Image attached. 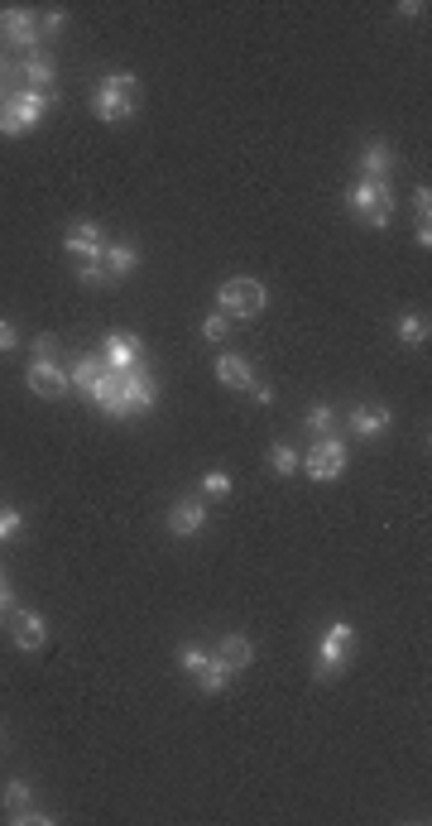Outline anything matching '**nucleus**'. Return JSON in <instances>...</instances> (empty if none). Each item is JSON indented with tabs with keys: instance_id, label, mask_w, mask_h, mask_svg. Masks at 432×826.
I'll list each match as a JSON object with an SVG mask.
<instances>
[{
	"instance_id": "1",
	"label": "nucleus",
	"mask_w": 432,
	"mask_h": 826,
	"mask_svg": "<svg viewBox=\"0 0 432 826\" xmlns=\"http://www.w3.org/2000/svg\"><path fill=\"white\" fill-rule=\"evenodd\" d=\"M140 111V77L135 73H106L92 87V116L101 125H125Z\"/></svg>"
},
{
	"instance_id": "2",
	"label": "nucleus",
	"mask_w": 432,
	"mask_h": 826,
	"mask_svg": "<svg viewBox=\"0 0 432 826\" xmlns=\"http://www.w3.org/2000/svg\"><path fill=\"white\" fill-rule=\"evenodd\" d=\"M24 385L39 399H63L68 394V365L58 361V341L53 337H34L29 341V370H24Z\"/></svg>"
},
{
	"instance_id": "3",
	"label": "nucleus",
	"mask_w": 432,
	"mask_h": 826,
	"mask_svg": "<svg viewBox=\"0 0 432 826\" xmlns=\"http://www.w3.org/2000/svg\"><path fill=\"white\" fill-rule=\"evenodd\" d=\"M48 106H53V92H34V87L10 92V97H5V106H0V135H5V140H20V135H29V130L48 116Z\"/></svg>"
},
{
	"instance_id": "4",
	"label": "nucleus",
	"mask_w": 432,
	"mask_h": 826,
	"mask_svg": "<svg viewBox=\"0 0 432 826\" xmlns=\"http://www.w3.org/2000/svg\"><path fill=\"white\" fill-rule=\"evenodd\" d=\"M173 658H178V668L197 682V692L216 697V692H226V687H231V668H226L212 649H202V644H192V639H188V644H178V649H173Z\"/></svg>"
},
{
	"instance_id": "5",
	"label": "nucleus",
	"mask_w": 432,
	"mask_h": 826,
	"mask_svg": "<svg viewBox=\"0 0 432 826\" xmlns=\"http://www.w3.org/2000/svg\"><path fill=\"white\" fill-rule=\"evenodd\" d=\"M264 303H269V289H264L260 279H226L221 289H216V313H226L231 322H250V317L264 313Z\"/></svg>"
},
{
	"instance_id": "6",
	"label": "nucleus",
	"mask_w": 432,
	"mask_h": 826,
	"mask_svg": "<svg viewBox=\"0 0 432 826\" xmlns=\"http://www.w3.org/2000/svg\"><path fill=\"white\" fill-rule=\"evenodd\" d=\"M351 658H356V625L351 620H332L327 634L317 639V682H332Z\"/></svg>"
},
{
	"instance_id": "7",
	"label": "nucleus",
	"mask_w": 432,
	"mask_h": 826,
	"mask_svg": "<svg viewBox=\"0 0 432 826\" xmlns=\"http://www.w3.org/2000/svg\"><path fill=\"white\" fill-rule=\"evenodd\" d=\"M346 202L365 226H389V217H394V193H389V183H375V178H360L346 193Z\"/></svg>"
},
{
	"instance_id": "8",
	"label": "nucleus",
	"mask_w": 432,
	"mask_h": 826,
	"mask_svg": "<svg viewBox=\"0 0 432 826\" xmlns=\"http://www.w3.org/2000/svg\"><path fill=\"white\" fill-rule=\"evenodd\" d=\"M0 44L39 53V10H29V5H5V10H0Z\"/></svg>"
},
{
	"instance_id": "9",
	"label": "nucleus",
	"mask_w": 432,
	"mask_h": 826,
	"mask_svg": "<svg viewBox=\"0 0 432 826\" xmlns=\"http://www.w3.org/2000/svg\"><path fill=\"white\" fill-rule=\"evenodd\" d=\"M303 471H308L312 481H336V476L346 471V442H341V433H327V438L308 442Z\"/></svg>"
},
{
	"instance_id": "10",
	"label": "nucleus",
	"mask_w": 432,
	"mask_h": 826,
	"mask_svg": "<svg viewBox=\"0 0 432 826\" xmlns=\"http://www.w3.org/2000/svg\"><path fill=\"white\" fill-rule=\"evenodd\" d=\"M106 245L111 241L96 221H68V231H63V250L72 255V265H96L106 255Z\"/></svg>"
},
{
	"instance_id": "11",
	"label": "nucleus",
	"mask_w": 432,
	"mask_h": 826,
	"mask_svg": "<svg viewBox=\"0 0 432 826\" xmlns=\"http://www.w3.org/2000/svg\"><path fill=\"white\" fill-rule=\"evenodd\" d=\"M101 361L111 375H125V370H140L144 365V341L135 332H106L101 341Z\"/></svg>"
},
{
	"instance_id": "12",
	"label": "nucleus",
	"mask_w": 432,
	"mask_h": 826,
	"mask_svg": "<svg viewBox=\"0 0 432 826\" xmlns=\"http://www.w3.org/2000/svg\"><path fill=\"white\" fill-rule=\"evenodd\" d=\"M10 615V639H15V649L20 654H44L48 649V625L34 615V610H5Z\"/></svg>"
},
{
	"instance_id": "13",
	"label": "nucleus",
	"mask_w": 432,
	"mask_h": 826,
	"mask_svg": "<svg viewBox=\"0 0 432 826\" xmlns=\"http://www.w3.org/2000/svg\"><path fill=\"white\" fill-rule=\"evenodd\" d=\"M207 529V500L202 495H183V500H173V510H168V534L173 538H197Z\"/></svg>"
},
{
	"instance_id": "14",
	"label": "nucleus",
	"mask_w": 432,
	"mask_h": 826,
	"mask_svg": "<svg viewBox=\"0 0 432 826\" xmlns=\"http://www.w3.org/2000/svg\"><path fill=\"white\" fill-rule=\"evenodd\" d=\"M154 399H159V385L149 380V370H144V365H140V370H125V375H120V409H125V418H135L140 409H149Z\"/></svg>"
},
{
	"instance_id": "15",
	"label": "nucleus",
	"mask_w": 432,
	"mask_h": 826,
	"mask_svg": "<svg viewBox=\"0 0 432 826\" xmlns=\"http://www.w3.org/2000/svg\"><path fill=\"white\" fill-rule=\"evenodd\" d=\"M389 418H394V413L384 409V404H356V409H346V428H351L360 442H375L380 433H389Z\"/></svg>"
},
{
	"instance_id": "16",
	"label": "nucleus",
	"mask_w": 432,
	"mask_h": 826,
	"mask_svg": "<svg viewBox=\"0 0 432 826\" xmlns=\"http://www.w3.org/2000/svg\"><path fill=\"white\" fill-rule=\"evenodd\" d=\"M356 164H360V178L389 183V173H394V164H399V159H394V145H389V140H365Z\"/></svg>"
},
{
	"instance_id": "17",
	"label": "nucleus",
	"mask_w": 432,
	"mask_h": 826,
	"mask_svg": "<svg viewBox=\"0 0 432 826\" xmlns=\"http://www.w3.org/2000/svg\"><path fill=\"white\" fill-rule=\"evenodd\" d=\"M101 269H106V279H111V284L130 279V274L140 269V245L111 241V245H106V255H101Z\"/></svg>"
},
{
	"instance_id": "18",
	"label": "nucleus",
	"mask_w": 432,
	"mask_h": 826,
	"mask_svg": "<svg viewBox=\"0 0 432 826\" xmlns=\"http://www.w3.org/2000/svg\"><path fill=\"white\" fill-rule=\"evenodd\" d=\"M212 654L221 658V663L231 668V678H236L240 668H250V663H255V644H250L245 634H221V639H216V649H212Z\"/></svg>"
},
{
	"instance_id": "19",
	"label": "nucleus",
	"mask_w": 432,
	"mask_h": 826,
	"mask_svg": "<svg viewBox=\"0 0 432 826\" xmlns=\"http://www.w3.org/2000/svg\"><path fill=\"white\" fill-rule=\"evenodd\" d=\"M216 380L226 389H250L255 385V365L245 361L240 351H226V356H216Z\"/></svg>"
},
{
	"instance_id": "20",
	"label": "nucleus",
	"mask_w": 432,
	"mask_h": 826,
	"mask_svg": "<svg viewBox=\"0 0 432 826\" xmlns=\"http://www.w3.org/2000/svg\"><path fill=\"white\" fill-rule=\"evenodd\" d=\"M101 375H106V361H101V351H92V356H77V361L68 365V385L77 389V394H92Z\"/></svg>"
},
{
	"instance_id": "21",
	"label": "nucleus",
	"mask_w": 432,
	"mask_h": 826,
	"mask_svg": "<svg viewBox=\"0 0 432 826\" xmlns=\"http://www.w3.org/2000/svg\"><path fill=\"white\" fill-rule=\"evenodd\" d=\"M87 399H92V404L106 413V418H125V409H120V375H111V370L96 380V389L87 394Z\"/></svg>"
},
{
	"instance_id": "22",
	"label": "nucleus",
	"mask_w": 432,
	"mask_h": 826,
	"mask_svg": "<svg viewBox=\"0 0 432 826\" xmlns=\"http://www.w3.org/2000/svg\"><path fill=\"white\" fill-rule=\"evenodd\" d=\"M20 73H24V82L34 87V92H53V77H58V68H53V58L48 53H29L20 63Z\"/></svg>"
},
{
	"instance_id": "23",
	"label": "nucleus",
	"mask_w": 432,
	"mask_h": 826,
	"mask_svg": "<svg viewBox=\"0 0 432 826\" xmlns=\"http://www.w3.org/2000/svg\"><path fill=\"white\" fill-rule=\"evenodd\" d=\"M394 332H399V341H404L408 351H418V346H428V332H432V327H428V317H423V313H404Z\"/></svg>"
},
{
	"instance_id": "24",
	"label": "nucleus",
	"mask_w": 432,
	"mask_h": 826,
	"mask_svg": "<svg viewBox=\"0 0 432 826\" xmlns=\"http://www.w3.org/2000/svg\"><path fill=\"white\" fill-rule=\"evenodd\" d=\"M0 807H5V817H15V812H24V807H34V788H29V778H10L5 793H0Z\"/></svg>"
},
{
	"instance_id": "25",
	"label": "nucleus",
	"mask_w": 432,
	"mask_h": 826,
	"mask_svg": "<svg viewBox=\"0 0 432 826\" xmlns=\"http://www.w3.org/2000/svg\"><path fill=\"white\" fill-rule=\"evenodd\" d=\"M269 466H274L279 476H298V471H303V452H298L293 442H274V447H269Z\"/></svg>"
},
{
	"instance_id": "26",
	"label": "nucleus",
	"mask_w": 432,
	"mask_h": 826,
	"mask_svg": "<svg viewBox=\"0 0 432 826\" xmlns=\"http://www.w3.org/2000/svg\"><path fill=\"white\" fill-rule=\"evenodd\" d=\"M303 423H308V433L327 438V433H336V428H341V409H332V404H312Z\"/></svg>"
},
{
	"instance_id": "27",
	"label": "nucleus",
	"mask_w": 432,
	"mask_h": 826,
	"mask_svg": "<svg viewBox=\"0 0 432 826\" xmlns=\"http://www.w3.org/2000/svg\"><path fill=\"white\" fill-rule=\"evenodd\" d=\"M63 25H68V10H63V5H48L44 15H39V39H53V34H63Z\"/></svg>"
},
{
	"instance_id": "28",
	"label": "nucleus",
	"mask_w": 432,
	"mask_h": 826,
	"mask_svg": "<svg viewBox=\"0 0 432 826\" xmlns=\"http://www.w3.org/2000/svg\"><path fill=\"white\" fill-rule=\"evenodd\" d=\"M231 495V476L226 471H207L202 476V500H226Z\"/></svg>"
},
{
	"instance_id": "29",
	"label": "nucleus",
	"mask_w": 432,
	"mask_h": 826,
	"mask_svg": "<svg viewBox=\"0 0 432 826\" xmlns=\"http://www.w3.org/2000/svg\"><path fill=\"white\" fill-rule=\"evenodd\" d=\"M231 337V317L226 313H207L202 317V341H226Z\"/></svg>"
},
{
	"instance_id": "30",
	"label": "nucleus",
	"mask_w": 432,
	"mask_h": 826,
	"mask_svg": "<svg viewBox=\"0 0 432 826\" xmlns=\"http://www.w3.org/2000/svg\"><path fill=\"white\" fill-rule=\"evenodd\" d=\"M10 822H15V826H53L58 817H53V812H44V807H24V812H15Z\"/></svg>"
},
{
	"instance_id": "31",
	"label": "nucleus",
	"mask_w": 432,
	"mask_h": 826,
	"mask_svg": "<svg viewBox=\"0 0 432 826\" xmlns=\"http://www.w3.org/2000/svg\"><path fill=\"white\" fill-rule=\"evenodd\" d=\"M20 529H24V514L5 505V510H0V543H10V538L20 534Z\"/></svg>"
},
{
	"instance_id": "32",
	"label": "nucleus",
	"mask_w": 432,
	"mask_h": 826,
	"mask_svg": "<svg viewBox=\"0 0 432 826\" xmlns=\"http://www.w3.org/2000/svg\"><path fill=\"white\" fill-rule=\"evenodd\" d=\"M77 284L101 289V284H111V279H106V269H101V260H96V265H77Z\"/></svg>"
},
{
	"instance_id": "33",
	"label": "nucleus",
	"mask_w": 432,
	"mask_h": 826,
	"mask_svg": "<svg viewBox=\"0 0 432 826\" xmlns=\"http://www.w3.org/2000/svg\"><path fill=\"white\" fill-rule=\"evenodd\" d=\"M15 346H20V327H15L10 317H0V356H5V351H15Z\"/></svg>"
},
{
	"instance_id": "34",
	"label": "nucleus",
	"mask_w": 432,
	"mask_h": 826,
	"mask_svg": "<svg viewBox=\"0 0 432 826\" xmlns=\"http://www.w3.org/2000/svg\"><path fill=\"white\" fill-rule=\"evenodd\" d=\"M413 207H418V217H428V212H432V188H428V183L413 193Z\"/></svg>"
},
{
	"instance_id": "35",
	"label": "nucleus",
	"mask_w": 432,
	"mask_h": 826,
	"mask_svg": "<svg viewBox=\"0 0 432 826\" xmlns=\"http://www.w3.org/2000/svg\"><path fill=\"white\" fill-rule=\"evenodd\" d=\"M245 394H250L255 404H274V385H260V380H255V385L245 389Z\"/></svg>"
},
{
	"instance_id": "36",
	"label": "nucleus",
	"mask_w": 432,
	"mask_h": 826,
	"mask_svg": "<svg viewBox=\"0 0 432 826\" xmlns=\"http://www.w3.org/2000/svg\"><path fill=\"white\" fill-rule=\"evenodd\" d=\"M413 241L423 245V250H432V226H428V217H418V226H413Z\"/></svg>"
},
{
	"instance_id": "37",
	"label": "nucleus",
	"mask_w": 432,
	"mask_h": 826,
	"mask_svg": "<svg viewBox=\"0 0 432 826\" xmlns=\"http://www.w3.org/2000/svg\"><path fill=\"white\" fill-rule=\"evenodd\" d=\"M0 606L5 610L15 606V591H10V582H5V572H0Z\"/></svg>"
},
{
	"instance_id": "38",
	"label": "nucleus",
	"mask_w": 432,
	"mask_h": 826,
	"mask_svg": "<svg viewBox=\"0 0 432 826\" xmlns=\"http://www.w3.org/2000/svg\"><path fill=\"white\" fill-rule=\"evenodd\" d=\"M399 15H408V20H418V15H423V5H418V0H404V5H399Z\"/></svg>"
},
{
	"instance_id": "39",
	"label": "nucleus",
	"mask_w": 432,
	"mask_h": 826,
	"mask_svg": "<svg viewBox=\"0 0 432 826\" xmlns=\"http://www.w3.org/2000/svg\"><path fill=\"white\" fill-rule=\"evenodd\" d=\"M0 97H5V58H0Z\"/></svg>"
},
{
	"instance_id": "40",
	"label": "nucleus",
	"mask_w": 432,
	"mask_h": 826,
	"mask_svg": "<svg viewBox=\"0 0 432 826\" xmlns=\"http://www.w3.org/2000/svg\"><path fill=\"white\" fill-rule=\"evenodd\" d=\"M0 615H5V606H0Z\"/></svg>"
}]
</instances>
